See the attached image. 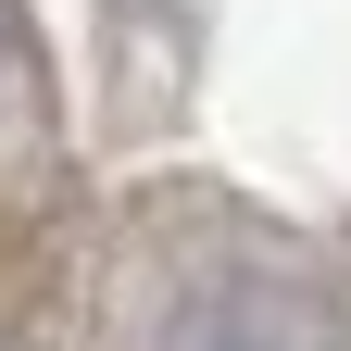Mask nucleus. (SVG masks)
<instances>
[{
  "label": "nucleus",
  "mask_w": 351,
  "mask_h": 351,
  "mask_svg": "<svg viewBox=\"0 0 351 351\" xmlns=\"http://www.w3.org/2000/svg\"><path fill=\"white\" fill-rule=\"evenodd\" d=\"M301 326H314V314H276V301H189L163 351H314Z\"/></svg>",
  "instance_id": "nucleus-1"
}]
</instances>
